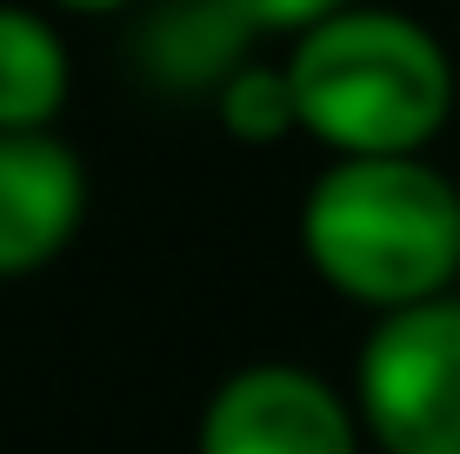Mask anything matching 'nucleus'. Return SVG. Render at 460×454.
<instances>
[{
	"label": "nucleus",
	"instance_id": "obj_9",
	"mask_svg": "<svg viewBox=\"0 0 460 454\" xmlns=\"http://www.w3.org/2000/svg\"><path fill=\"white\" fill-rule=\"evenodd\" d=\"M234 7H241L253 27H314L334 7H347V0H234Z\"/></svg>",
	"mask_w": 460,
	"mask_h": 454
},
{
	"label": "nucleus",
	"instance_id": "obj_4",
	"mask_svg": "<svg viewBox=\"0 0 460 454\" xmlns=\"http://www.w3.org/2000/svg\"><path fill=\"white\" fill-rule=\"evenodd\" d=\"M200 454H354L341 395L300 368H247L214 395Z\"/></svg>",
	"mask_w": 460,
	"mask_h": 454
},
{
	"label": "nucleus",
	"instance_id": "obj_3",
	"mask_svg": "<svg viewBox=\"0 0 460 454\" xmlns=\"http://www.w3.org/2000/svg\"><path fill=\"white\" fill-rule=\"evenodd\" d=\"M360 414L387 454H460V301L387 307L360 348Z\"/></svg>",
	"mask_w": 460,
	"mask_h": 454
},
{
	"label": "nucleus",
	"instance_id": "obj_5",
	"mask_svg": "<svg viewBox=\"0 0 460 454\" xmlns=\"http://www.w3.org/2000/svg\"><path fill=\"white\" fill-rule=\"evenodd\" d=\"M87 174L47 128H0V274H34L74 241Z\"/></svg>",
	"mask_w": 460,
	"mask_h": 454
},
{
	"label": "nucleus",
	"instance_id": "obj_6",
	"mask_svg": "<svg viewBox=\"0 0 460 454\" xmlns=\"http://www.w3.org/2000/svg\"><path fill=\"white\" fill-rule=\"evenodd\" d=\"M253 21L234 0H167L147 27H140V67L154 74L167 93H194V87H220L247 54Z\"/></svg>",
	"mask_w": 460,
	"mask_h": 454
},
{
	"label": "nucleus",
	"instance_id": "obj_2",
	"mask_svg": "<svg viewBox=\"0 0 460 454\" xmlns=\"http://www.w3.org/2000/svg\"><path fill=\"white\" fill-rule=\"evenodd\" d=\"M300 128L334 154H420L447 128L454 67L420 21L387 7H334L288 60Z\"/></svg>",
	"mask_w": 460,
	"mask_h": 454
},
{
	"label": "nucleus",
	"instance_id": "obj_10",
	"mask_svg": "<svg viewBox=\"0 0 460 454\" xmlns=\"http://www.w3.org/2000/svg\"><path fill=\"white\" fill-rule=\"evenodd\" d=\"M60 7H74V13H114V7H127V0H60Z\"/></svg>",
	"mask_w": 460,
	"mask_h": 454
},
{
	"label": "nucleus",
	"instance_id": "obj_11",
	"mask_svg": "<svg viewBox=\"0 0 460 454\" xmlns=\"http://www.w3.org/2000/svg\"><path fill=\"white\" fill-rule=\"evenodd\" d=\"M454 280H460V274H454Z\"/></svg>",
	"mask_w": 460,
	"mask_h": 454
},
{
	"label": "nucleus",
	"instance_id": "obj_7",
	"mask_svg": "<svg viewBox=\"0 0 460 454\" xmlns=\"http://www.w3.org/2000/svg\"><path fill=\"white\" fill-rule=\"evenodd\" d=\"M67 101V47L27 7H0V128H47Z\"/></svg>",
	"mask_w": 460,
	"mask_h": 454
},
{
	"label": "nucleus",
	"instance_id": "obj_1",
	"mask_svg": "<svg viewBox=\"0 0 460 454\" xmlns=\"http://www.w3.org/2000/svg\"><path fill=\"white\" fill-rule=\"evenodd\" d=\"M300 247L327 288L367 307L427 301L460 274V194L420 154H341L307 194Z\"/></svg>",
	"mask_w": 460,
	"mask_h": 454
},
{
	"label": "nucleus",
	"instance_id": "obj_8",
	"mask_svg": "<svg viewBox=\"0 0 460 454\" xmlns=\"http://www.w3.org/2000/svg\"><path fill=\"white\" fill-rule=\"evenodd\" d=\"M220 128L247 147H274L300 128V107H294V87H288V67H234L220 81Z\"/></svg>",
	"mask_w": 460,
	"mask_h": 454
}]
</instances>
